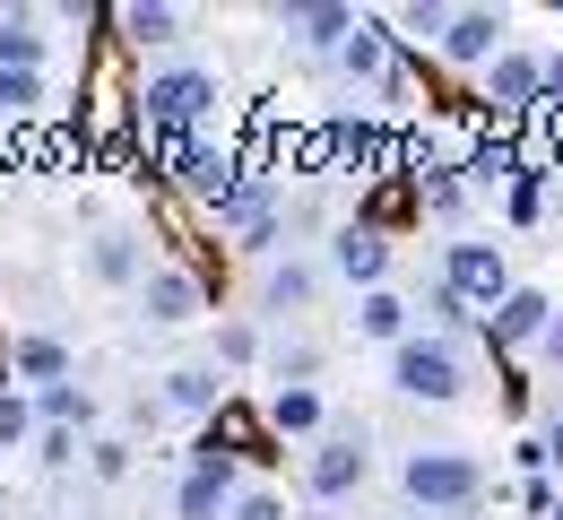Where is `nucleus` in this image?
I'll use <instances>...</instances> for the list:
<instances>
[{
    "mask_svg": "<svg viewBox=\"0 0 563 520\" xmlns=\"http://www.w3.org/2000/svg\"><path fill=\"white\" fill-rule=\"evenodd\" d=\"M217 104V78L209 70H156L140 87V122L147 131H200Z\"/></svg>",
    "mask_w": 563,
    "mask_h": 520,
    "instance_id": "obj_1",
    "label": "nucleus"
},
{
    "mask_svg": "<svg viewBox=\"0 0 563 520\" xmlns=\"http://www.w3.org/2000/svg\"><path fill=\"white\" fill-rule=\"evenodd\" d=\"M399 486L417 495L424 512H460V504H477V460H460V451H417L408 468H399Z\"/></svg>",
    "mask_w": 563,
    "mask_h": 520,
    "instance_id": "obj_2",
    "label": "nucleus"
},
{
    "mask_svg": "<svg viewBox=\"0 0 563 520\" xmlns=\"http://www.w3.org/2000/svg\"><path fill=\"white\" fill-rule=\"evenodd\" d=\"M460 347L451 339H399V356H390V381L408 390V399H460Z\"/></svg>",
    "mask_w": 563,
    "mask_h": 520,
    "instance_id": "obj_3",
    "label": "nucleus"
},
{
    "mask_svg": "<svg viewBox=\"0 0 563 520\" xmlns=\"http://www.w3.org/2000/svg\"><path fill=\"white\" fill-rule=\"evenodd\" d=\"M442 287H451V296L460 303H503L511 296V278H503V252H494V243H451V269H442Z\"/></svg>",
    "mask_w": 563,
    "mask_h": 520,
    "instance_id": "obj_4",
    "label": "nucleus"
},
{
    "mask_svg": "<svg viewBox=\"0 0 563 520\" xmlns=\"http://www.w3.org/2000/svg\"><path fill=\"white\" fill-rule=\"evenodd\" d=\"M243 174H252V165H243L234 148H209V140H191V156H183V174H174V182H183L191 200H209V209H225V191H234Z\"/></svg>",
    "mask_w": 563,
    "mask_h": 520,
    "instance_id": "obj_5",
    "label": "nucleus"
},
{
    "mask_svg": "<svg viewBox=\"0 0 563 520\" xmlns=\"http://www.w3.org/2000/svg\"><path fill=\"white\" fill-rule=\"evenodd\" d=\"M442 62H460V70L503 62V9H460V18L442 26Z\"/></svg>",
    "mask_w": 563,
    "mask_h": 520,
    "instance_id": "obj_6",
    "label": "nucleus"
},
{
    "mask_svg": "<svg viewBox=\"0 0 563 520\" xmlns=\"http://www.w3.org/2000/svg\"><path fill=\"white\" fill-rule=\"evenodd\" d=\"M330 261H339V278H355V287H373V278L390 269V243H382V225H339V243H330Z\"/></svg>",
    "mask_w": 563,
    "mask_h": 520,
    "instance_id": "obj_7",
    "label": "nucleus"
},
{
    "mask_svg": "<svg viewBox=\"0 0 563 520\" xmlns=\"http://www.w3.org/2000/svg\"><path fill=\"white\" fill-rule=\"evenodd\" d=\"M547 321H555V312H547V296H529V287H511V296L486 312V330L503 347H511V339H547Z\"/></svg>",
    "mask_w": 563,
    "mask_h": 520,
    "instance_id": "obj_8",
    "label": "nucleus"
},
{
    "mask_svg": "<svg viewBox=\"0 0 563 520\" xmlns=\"http://www.w3.org/2000/svg\"><path fill=\"white\" fill-rule=\"evenodd\" d=\"M347 486H364V443L339 434V443L312 451V495H347Z\"/></svg>",
    "mask_w": 563,
    "mask_h": 520,
    "instance_id": "obj_9",
    "label": "nucleus"
},
{
    "mask_svg": "<svg viewBox=\"0 0 563 520\" xmlns=\"http://www.w3.org/2000/svg\"><path fill=\"white\" fill-rule=\"evenodd\" d=\"M355 26V9H286V35H303V44H347Z\"/></svg>",
    "mask_w": 563,
    "mask_h": 520,
    "instance_id": "obj_10",
    "label": "nucleus"
},
{
    "mask_svg": "<svg viewBox=\"0 0 563 520\" xmlns=\"http://www.w3.org/2000/svg\"><path fill=\"white\" fill-rule=\"evenodd\" d=\"M140 296H147V312H156V321H191V312H200V287H191L183 269H165V278H147Z\"/></svg>",
    "mask_w": 563,
    "mask_h": 520,
    "instance_id": "obj_11",
    "label": "nucleus"
},
{
    "mask_svg": "<svg viewBox=\"0 0 563 520\" xmlns=\"http://www.w3.org/2000/svg\"><path fill=\"white\" fill-rule=\"evenodd\" d=\"M355 330H364V339H399V330H408V303L390 296V287H373V296L355 303Z\"/></svg>",
    "mask_w": 563,
    "mask_h": 520,
    "instance_id": "obj_12",
    "label": "nucleus"
},
{
    "mask_svg": "<svg viewBox=\"0 0 563 520\" xmlns=\"http://www.w3.org/2000/svg\"><path fill=\"white\" fill-rule=\"evenodd\" d=\"M269 425H278V434H312V425H321V390H303V381L278 390V399H269Z\"/></svg>",
    "mask_w": 563,
    "mask_h": 520,
    "instance_id": "obj_13",
    "label": "nucleus"
},
{
    "mask_svg": "<svg viewBox=\"0 0 563 520\" xmlns=\"http://www.w3.org/2000/svg\"><path fill=\"white\" fill-rule=\"evenodd\" d=\"M35 62H44L35 18H0V70H35Z\"/></svg>",
    "mask_w": 563,
    "mask_h": 520,
    "instance_id": "obj_14",
    "label": "nucleus"
},
{
    "mask_svg": "<svg viewBox=\"0 0 563 520\" xmlns=\"http://www.w3.org/2000/svg\"><path fill=\"white\" fill-rule=\"evenodd\" d=\"M339 70L347 78H382V18H364L347 44H339Z\"/></svg>",
    "mask_w": 563,
    "mask_h": 520,
    "instance_id": "obj_15",
    "label": "nucleus"
},
{
    "mask_svg": "<svg viewBox=\"0 0 563 520\" xmlns=\"http://www.w3.org/2000/svg\"><path fill=\"white\" fill-rule=\"evenodd\" d=\"M35 104H44V78H35V70H0V131L26 122Z\"/></svg>",
    "mask_w": 563,
    "mask_h": 520,
    "instance_id": "obj_16",
    "label": "nucleus"
},
{
    "mask_svg": "<svg viewBox=\"0 0 563 520\" xmlns=\"http://www.w3.org/2000/svg\"><path fill=\"white\" fill-rule=\"evenodd\" d=\"M165 408L200 417V408H225V399H217V381H209V373H174V381H165Z\"/></svg>",
    "mask_w": 563,
    "mask_h": 520,
    "instance_id": "obj_17",
    "label": "nucleus"
},
{
    "mask_svg": "<svg viewBox=\"0 0 563 520\" xmlns=\"http://www.w3.org/2000/svg\"><path fill=\"white\" fill-rule=\"evenodd\" d=\"M122 26H131V44H174V9H122Z\"/></svg>",
    "mask_w": 563,
    "mask_h": 520,
    "instance_id": "obj_18",
    "label": "nucleus"
},
{
    "mask_svg": "<svg viewBox=\"0 0 563 520\" xmlns=\"http://www.w3.org/2000/svg\"><path fill=\"white\" fill-rule=\"evenodd\" d=\"M96 278H140V252H131V234H104V243H96Z\"/></svg>",
    "mask_w": 563,
    "mask_h": 520,
    "instance_id": "obj_19",
    "label": "nucleus"
},
{
    "mask_svg": "<svg viewBox=\"0 0 563 520\" xmlns=\"http://www.w3.org/2000/svg\"><path fill=\"white\" fill-rule=\"evenodd\" d=\"M9 365H18V373H35V381H53V373L70 365V356H62V347H53V339H26V347H18V356H9Z\"/></svg>",
    "mask_w": 563,
    "mask_h": 520,
    "instance_id": "obj_20",
    "label": "nucleus"
},
{
    "mask_svg": "<svg viewBox=\"0 0 563 520\" xmlns=\"http://www.w3.org/2000/svg\"><path fill=\"white\" fill-rule=\"evenodd\" d=\"M44 417H53V425H70V417H87V390H70V381H53V390H44Z\"/></svg>",
    "mask_w": 563,
    "mask_h": 520,
    "instance_id": "obj_21",
    "label": "nucleus"
},
{
    "mask_svg": "<svg viewBox=\"0 0 563 520\" xmlns=\"http://www.w3.org/2000/svg\"><path fill=\"white\" fill-rule=\"evenodd\" d=\"M312 296V269H278V278H269V303H303Z\"/></svg>",
    "mask_w": 563,
    "mask_h": 520,
    "instance_id": "obj_22",
    "label": "nucleus"
},
{
    "mask_svg": "<svg viewBox=\"0 0 563 520\" xmlns=\"http://www.w3.org/2000/svg\"><path fill=\"white\" fill-rule=\"evenodd\" d=\"M399 26H408V35H433V44H442V26H451V18H442V9L424 0V9H399Z\"/></svg>",
    "mask_w": 563,
    "mask_h": 520,
    "instance_id": "obj_23",
    "label": "nucleus"
},
{
    "mask_svg": "<svg viewBox=\"0 0 563 520\" xmlns=\"http://www.w3.org/2000/svg\"><path fill=\"white\" fill-rule=\"evenodd\" d=\"M18 434H26V399H9V390H0V443H18Z\"/></svg>",
    "mask_w": 563,
    "mask_h": 520,
    "instance_id": "obj_24",
    "label": "nucleus"
},
{
    "mask_svg": "<svg viewBox=\"0 0 563 520\" xmlns=\"http://www.w3.org/2000/svg\"><path fill=\"white\" fill-rule=\"evenodd\" d=\"M234 520H286V512H278V504H269V495H252V504H243V512H234Z\"/></svg>",
    "mask_w": 563,
    "mask_h": 520,
    "instance_id": "obj_25",
    "label": "nucleus"
},
{
    "mask_svg": "<svg viewBox=\"0 0 563 520\" xmlns=\"http://www.w3.org/2000/svg\"><path fill=\"white\" fill-rule=\"evenodd\" d=\"M538 347H547V356L563 365V321H547V339H538Z\"/></svg>",
    "mask_w": 563,
    "mask_h": 520,
    "instance_id": "obj_26",
    "label": "nucleus"
},
{
    "mask_svg": "<svg viewBox=\"0 0 563 520\" xmlns=\"http://www.w3.org/2000/svg\"><path fill=\"white\" fill-rule=\"evenodd\" d=\"M547 460H563V417H555V434H547Z\"/></svg>",
    "mask_w": 563,
    "mask_h": 520,
    "instance_id": "obj_27",
    "label": "nucleus"
}]
</instances>
